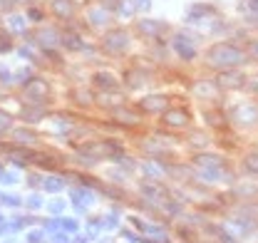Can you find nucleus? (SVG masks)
I'll return each instance as SVG.
<instances>
[{
  "label": "nucleus",
  "instance_id": "1",
  "mask_svg": "<svg viewBox=\"0 0 258 243\" xmlns=\"http://www.w3.org/2000/svg\"><path fill=\"white\" fill-rule=\"evenodd\" d=\"M206 62L211 67H219V70H231V67H238L241 62H246V52L231 42H216L209 47Z\"/></svg>",
  "mask_w": 258,
  "mask_h": 243
},
{
  "label": "nucleus",
  "instance_id": "2",
  "mask_svg": "<svg viewBox=\"0 0 258 243\" xmlns=\"http://www.w3.org/2000/svg\"><path fill=\"white\" fill-rule=\"evenodd\" d=\"M216 87L219 90H241V87H246V75L243 72H238L236 67H231V70H219V75H216Z\"/></svg>",
  "mask_w": 258,
  "mask_h": 243
},
{
  "label": "nucleus",
  "instance_id": "3",
  "mask_svg": "<svg viewBox=\"0 0 258 243\" xmlns=\"http://www.w3.org/2000/svg\"><path fill=\"white\" fill-rule=\"evenodd\" d=\"M102 45H104L107 52L119 55V52H124V50L129 47V32L124 30V28H114V30H109L107 35H104Z\"/></svg>",
  "mask_w": 258,
  "mask_h": 243
},
{
  "label": "nucleus",
  "instance_id": "4",
  "mask_svg": "<svg viewBox=\"0 0 258 243\" xmlns=\"http://www.w3.org/2000/svg\"><path fill=\"white\" fill-rule=\"evenodd\" d=\"M231 119L238 124H256L258 122V104L256 102H243L231 112Z\"/></svg>",
  "mask_w": 258,
  "mask_h": 243
},
{
  "label": "nucleus",
  "instance_id": "5",
  "mask_svg": "<svg viewBox=\"0 0 258 243\" xmlns=\"http://www.w3.org/2000/svg\"><path fill=\"white\" fill-rule=\"evenodd\" d=\"M161 117H164V124H169V127H176V129H179V127H189V122H191V112H189V109H184V107H176V109H174V107H169Z\"/></svg>",
  "mask_w": 258,
  "mask_h": 243
},
{
  "label": "nucleus",
  "instance_id": "6",
  "mask_svg": "<svg viewBox=\"0 0 258 243\" xmlns=\"http://www.w3.org/2000/svg\"><path fill=\"white\" fill-rule=\"evenodd\" d=\"M139 107H142L144 112H149V114H164V112L169 109V99H166L164 94H152V97H144V99L139 102Z\"/></svg>",
  "mask_w": 258,
  "mask_h": 243
},
{
  "label": "nucleus",
  "instance_id": "7",
  "mask_svg": "<svg viewBox=\"0 0 258 243\" xmlns=\"http://www.w3.org/2000/svg\"><path fill=\"white\" fill-rule=\"evenodd\" d=\"M82 154H90V156H95V159H109V156L119 154V149H117L114 144H109V142H95V144L82 147Z\"/></svg>",
  "mask_w": 258,
  "mask_h": 243
},
{
  "label": "nucleus",
  "instance_id": "8",
  "mask_svg": "<svg viewBox=\"0 0 258 243\" xmlns=\"http://www.w3.org/2000/svg\"><path fill=\"white\" fill-rule=\"evenodd\" d=\"M137 30L142 32L144 37H161L164 32H166V25L161 23V20H139L137 23Z\"/></svg>",
  "mask_w": 258,
  "mask_h": 243
},
{
  "label": "nucleus",
  "instance_id": "9",
  "mask_svg": "<svg viewBox=\"0 0 258 243\" xmlns=\"http://www.w3.org/2000/svg\"><path fill=\"white\" fill-rule=\"evenodd\" d=\"M191 37H186V35H176L174 40H171V45H174V50L184 57V60H191L194 55H196V50H194V42H189Z\"/></svg>",
  "mask_w": 258,
  "mask_h": 243
},
{
  "label": "nucleus",
  "instance_id": "10",
  "mask_svg": "<svg viewBox=\"0 0 258 243\" xmlns=\"http://www.w3.org/2000/svg\"><path fill=\"white\" fill-rule=\"evenodd\" d=\"M50 10H52V15H57V18H70V15L75 13V3H72V0H52V3H50Z\"/></svg>",
  "mask_w": 258,
  "mask_h": 243
},
{
  "label": "nucleus",
  "instance_id": "11",
  "mask_svg": "<svg viewBox=\"0 0 258 243\" xmlns=\"http://www.w3.org/2000/svg\"><path fill=\"white\" fill-rule=\"evenodd\" d=\"M92 82H95L97 87H102V90H117V85H119L112 72H95Z\"/></svg>",
  "mask_w": 258,
  "mask_h": 243
},
{
  "label": "nucleus",
  "instance_id": "12",
  "mask_svg": "<svg viewBox=\"0 0 258 243\" xmlns=\"http://www.w3.org/2000/svg\"><path fill=\"white\" fill-rule=\"evenodd\" d=\"M28 92H30L35 99H45V97L50 94V85H47L45 80H30V85H28Z\"/></svg>",
  "mask_w": 258,
  "mask_h": 243
},
{
  "label": "nucleus",
  "instance_id": "13",
  "mask_svg": "<svg viewBox=\"0 0 258 243\" xmlns=\"http://www.w3.org/2000/svg\"><path fill=\"white\" fill-rule=\"evenodd\" d=\"M112 114H114V119L122 122V124H137V122H139V117H137L134 112L124 109V104H122V107H117V109H112Z\"/></svg>",
  "mask_w": 258,
  "mask_h": 243
},
{
  "label": "nucleus",
  "instance_id": "14",
  "mask_svg": "<svg viewBox=\"0 0 258 243\" xmlns=\"http://www.w3.org/2000/svg\"><path fill=\"white\" fill-rule=\"evenodd\" d=\"M216 90H219L216 82H209V80H201V82L194 85V94H199V97H211Z\"/></svg>",
  "mask_w": 258,
  "mask_h": 243
},
{
  "label": "nucleus",
  "instance_id": "15",
  "mask_svg": "<svg viewBox=\"0 0 258 243\" xmlns=\"http://www.w3.org/2000/svg\"><path fill=\"white\" fill-rule=\"evenodd\" d=\"M196 164L209 166V169H221L224 166V159L221 156H206V154H201V156H196Z\"/></svg>",
  "mask_w": 258,
  "mask_h": 243
},
{
  "label": "nucleus",
  "instance_id": "16",
  "mask_svg": "<svg viewBox=\"0 0 258 243\" xmlns=\"http://www.w3.org/2000/svg\"><path fill=\"white\" fill-rule=\"evenodd\" d=\"M62 45L67 50H82L85 45H82V40H80V35H75V32H64L62 35Z\"/></svg>",
  "mask_w": 258,
  "mask_h": 243
},
{
  "label": "nucleus",
  "instance_id": "17",
  "mask_svg": "<svg viewBox=\"0 0 258 243\" xmlns=\"http://www.w3.org/2000/svg\"><path fill=\"white\" fill-rule=\"evenodd\" d=\"M107 18H109V10H104V8H95V10H90V20H92L95 25H102Z\"/></svg>",
  "mask_w": 258,
  "mask_h": 243
},
{
  "label": "nucleus",
  "instance_id": "18",
  "mask_svg": "<svg viewBox=\"0 0 258 243\" xmlns=\"http://www.w3.org/2000/svg\"><path fill=\"white\" fill-rule=\"evenodd\" d=\"M243 166H246V171L258 174V154H248V156H246V161H243Z\"/></svg>",
  "mask_w": 258,
  "mask_h": 243
},
{
  "label": "nucleus",
  "instance_id": "19",
  "mask_svg": "<svg viewBox=\"0 0 258 243\" xmlns=\"http://www.w3.org/2000/svg\"><path fill=\"white\" fill-rule=\"evenodd\" d=\"M102 8H104V10H117V8H119V0H104Z\"/></svg>",
  "mask_w": 258,
  "mask_h": 243
},
{
  "label": "nucleus",
  "instance_id": "20",
  "mask_svg": "<svg viewBox=\"0 0 258 243\" xmlns=\"http://www.w3.org/2000/svg\"><path fill=\"white\" fill-rule=\"evenodd\" d=\"M149 5H152V0H134V8L137 10H147Z\"/></svg>",
  "mask_w": 258,
  "mask_h": 243
},
{
  "label": "nucleus",
  "instance_id": "21",
  "mask_svg": "<svg viewBox=\"0 0 258 243\" xmlns=\"http://www.w3.org/2000/svg\"><path fill=\"white\" fill-rule=\"evenodd\" d=\"M248 55H251V57H256V60H258V40H253V42L248 45Z\"/></svg>",
  "mask_w": 258,
  "mask_h": 243
},
{
  "label": "nucleus",
  "instance_id": "22",
  "mask_svg": "<svg viewBox=\"0 0 258 243\" xmlns=\"http://www.w3.org/2000/svg\"><path fill=\"white\" fill-rule=\"evenodd\" d=\"M246 3L251 5V10H256V13H258V0H246Z\"/></svg>",
  "mask_w": 258,
  "mask_h": 243
}]
</instances>
